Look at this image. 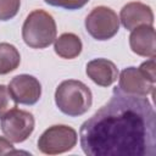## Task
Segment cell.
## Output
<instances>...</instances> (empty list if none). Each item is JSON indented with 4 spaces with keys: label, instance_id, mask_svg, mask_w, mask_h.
Segmentation results:
<instances>
[{
    "label": "cell",
    "instance_id": "1",
    "mask_svg": "<svg viewBox=\"0 0 156 156\" xmlns=\"http://www.w3.org/2000/svg\"><path fill=\"white\" fill-rule=\"evenodd\" d=\"M79 141L88 156H155L154 107L146 98L116 87L111 99L80 126Z\"/></svg>",
    "mask_w": 156,
    "mask_h": 156
},
{
    "label": "cell",
    "instance_id": "2",
    "mask_svg": "<svg viewBox=\"0 0 156 156\" xmlns=\"http://www.w3.org/2000/svg\"><path fill=\"white\" fill-rule=\"evenodd\" d=\"M55 104L62 113L69 117H78L91 107L93 94L88 85L80 80H63L56 88Z\"/></svg>",
    "mask_w": 156,
    "mask_h": 156
},
{
    "label": "cell",
    "instance_id": "3",
    "mask_svg": "<svg viewBox=\"0 0 156 156\" xmlns=\"http://www.w3.org/2000/svg\"><path fill=\"white\" fill-rule=\"evenodd\" d=\"M57 29L54 17L44 10L32 11L22 26V38L32 49H44L56 39Z\"/></svg>",
    "mask_w": 156,
    "mask_h": 156
},
{
    "label": "cell",
    "instance_id": "4",
    "mask_svg": "<svg viewBox=\"0 0 156 156\" xmlns=\"http://www.w3.org/2000/svg\"><path fill=\"white\" fill-rule=\"evenodd\" d=\"M78 140L76 129L66 124L49 127L38 139V150L45 155H58L72 150Z\"/></svg>",
    "mask_w": 156,
    "mask_h": 156
},
{
    "label": "cell",
    "instance_id": "5",
    "mask_svg": "<svg viewBox=\"0 0 156 156\" xmlns=\"http://www.w3.org/2000/svg\"><path fill=\"white\" fill-rule=\"evenodd\" d=\"M87 32L96 40H108L115 37L119 29V18L117 13L107 6H96L85 18Z\"/></svg>",
    "mask_w": 156,
    "mask_h": 156
},
{
    "label": "cell",
    "instance_id": "6",
    "mask_svg": "<svg viewBox=\"0 0 156 156\" xmlns=\"http://www.w3.org/2000/svg\"><path fill=\"white\" fill-rule=\"evenodd\" d=\"M0 119V128L4 135L12 143H22L27 140L35 126L33 115L17 107L10 110Z\"/></svg>",
    "mask_w": 156,
    "mask_h": 156
},
{
    "label": "cell",
    "instance_id": "7",
    "mask_svg": "<svg viewBox=\"0 0 156 156\" xmlns=\"http://www.w3.org/2000/svg\"><path fill=\"white\" fill-rule=\"evenodd\" d=\"M118 89L129 95L146 98L154 93L155 80L150 79L139 67H127L119 74Z\"/></svg>",
    "mask_w": 156,
    "mask_h": 156
},
{
    "label": "cell",
    "instance_id": "8",
    "mask_svg": "<svg viewBox=\"0 0 156 156\" xmlns=\"http://www.w3.org/2000/svg\"><path fill=\"white\" fill-rule=\"evenodd\" d=\"M13 100L22 105H34L41 95L39 80L30 74H18L13 77L7 85Z\"/></svg>",
    "mask_w": 156,
    "mask_h": 156
},
{
    "label": "cell",
    "instance_id": "9",
    "mask_svg": "<svg viewBox=\"0 0 156 156\" xmlns=\"http://www.w3.org/2000/svg\"><path fill=\"white\" fill-rule=\"evenodd\" d=\"M118 18L122 26L128 30H133L143 24H154V12L151 7L139 1L126 4L122 7Z\"/></svg>",
    "mask_w": 156,
    "mask_h": 156
},
{
    "label": "cell",
    "instance_id": "10",
    "mask_svg": "<svg viewBox=\"0 0 156 156\" xmlns=\"http://www.w3.org/2000/svg\"><path fill=\"white\" fill-rule=\"evenodd\" d=\"M156 33L154 26L143 24L134 28L129 35V46L132 51L143 57L156 56Z\"/></svg>",
    "mask_w": 156,
    "mask_h": 156
},
{
    "label": "cell",
    "instance_id": "11",
    "mask_svg": "<svg viewBox=\"0 0 156 156\" xmlns=\"http://www.w3.org/2000/svg\"><path fill=\"white\" fill-rule=\"evenodd\" d=\"M87 76L100 87H110L118 78L117 66L107 58H94L87 63Z\"/></svg>",
    "mask_w": 156,
    "mask_h": 156
},
{
    "label": "cell",
    "instance_id": "12",
    "mask_svg": "<svg viewBox=\"0 0 156 156\" xmlns=\"http://www.w3.org/2000/svg\"><path fill=\"white\" fill-rule=\"evenodd\" d=\"M82 40L74 33H63L54 41V50L62 58H76L82 52Z\"/></svg>",
    "mask_w": 156,
    "mask_h": 156
},
{
    "label": "cell",
    "instance_id": "13",
    "mask_svg": "<svg viewBox=\"0 0 156 156\" xmlns=\"http://www.w3.org/2000/svg\"><path fill=\"white\" fill-rule=\"evenodd\" d=\"M21 63V55L16 46L9 43H0V74L15 71Z\"/></svg>",
    "mask_w": 156,
    "mask_h": 156
},
{
    "label": "cell",
    "instance_id": "14",
    "mask_svg": "<svg viewBox=\"0 0 156 156\" xmlns=\"http://www.w3.org/2000/svg\"><path fill=\"white\" fill-rule=\"evenodd\" d=\"M21 6V0H0V21L13 18Z\"/></svg>",
    "mask_w": 156,
    "mask_h": 156
},
{
    "label": "cell",
    "instance_id": "15",
    "mask_svg": "<svg viewBox=\"0 0 156 156\" xmlns=\"http://www.w3.org/2000/svg\"><path fill=\"white\" fill-rule=\"evenodd\" d=\"M15 107H17V102L13 100L9 88L4 84H0V118Z\"/></svg>",
    "mask_w": 156,
    "mask_h": 156
},
{
    "label": "cell",
    "instance_id": "16",
    "mask_svg": "<svg viewBox=\"0 0 156 156\" xmlns=\"http://www.w3.org/2000/svg\"><path fill=\"white\" fill-rule=\"evenodd\" d=\"M44 1L55 7H62L66 10H78L82 9L84 5H87L89 0H44Z\"/></svg>",
    "mask_w": 156,
    "mask_h": 156
},
{
    "label": "cell",
    "instance_id": "17",
    "mask_svg": "<svg viewBox=\"0 0 156 156\" xmlns=\"http://www.w3.org/2000/svg\"><path fill=\"white\" fill-rule=\"evenodd\" d=\"M139 68H140L150 79H152V80L156 79V78H155V77H156V76H155V57H150V60L143 62Z\"/></svg>",
    "mask_w": 156,
    "mask_h": 156
},
{
    "label": "cell",
    "instance_id": "18",
    "mask_svg": "<svg viewBox=\"0 0 156 156\" xmlns=\"http://www.w3.org/2000/svg\"><path fill=\"white\" fill-rule=\"evenodd\" d=\"M18 151H16L13 149L12 141H10L6 136H0V155H7V154H16Z\"/></svg>",
    "mask_w": 156,
    "mask_h": 156
}]
</instances>
